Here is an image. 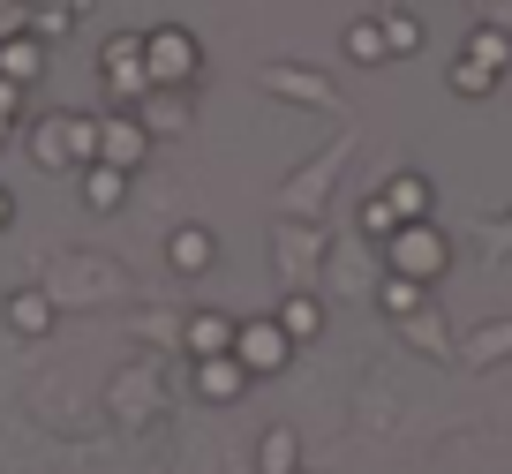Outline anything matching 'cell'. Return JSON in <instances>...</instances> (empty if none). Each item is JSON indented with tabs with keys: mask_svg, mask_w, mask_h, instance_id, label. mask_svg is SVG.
<instances>
[{
	"mask_svg": "<svg viewBox=\"0 0 512 474\" xmlns=\"http://www.w3.org/2000/svg\"><path fill=\"white\" fill-rule=\"evenodd\" d=\"M31 158L53 166V174H61V166H91L98 158V121L91 113H46V121L31 128Z\"/></svg>",
	"mask_w": 512,
	"mask_h": 474,
	"instance_id": "obj_1",
	"label": "cell"
},
{
	"mask_svg": "<svg viewBox=\"0 0 512 474\" xmlns=\"http://www.w3.org/2000/svg\"><path fill=\"white\" fill-rule=\"evenodd\" d=\"M384 256H392V279H415V286H430L437 271L452 264V241L437 234V219H415V226H392Z\"/></svg>",
	"mask_w": 512,
	"mask_h": 474,
	"instance_id": "obj_2",
	"label": "cell"
},
{
	"mask_svg": "<svg viewBox=\"0 0 512 474\" xmlns=\"http://www.w3.org/2000/svg\"><path fill=\"white\" fill-rule=\"evenodd\" d=\"M144 68H151V91H189L196 68H204V46L181 23H159V31H144Z\"/></svg>",
	"mask_w": 512,
	"mask_h": 474,
	"instance_id": "obj_3",
	"label": "cell"
},
{
	"mask_svg": "<svg viewBox=\"0 0 512 474\" xmlns=\"http://www.w3.org/2000/svg\"><path fill=\"white\" fill-rule=\"evenodd\" d=\"M98 83H106V98H113V106H144V98H151L144 31H128V38H106V46H98Z\"/></svg>",
	"mask_w": 512,
	"mask_h": 474,
	"instance_id": "obj_4",
	"label": "cell"
},
{
	"mask_svg": "<svg viewBox=\"0 0 512 474\" xmlns=\"http://www.w3.org/2000/svg\"><path fill=\"white\" fill-rule=\"evenodd\" d=\"M512 68V38L505 31H467V46H460V61H452V91L460 98H482V91H497V76Z\"/></svg>",
	"mask_w": 512,
	"mask_h": 474,
	"instance_id": "obj_5",
	"label": "cell"
},
{
	"mask_svg": "<svg viewBox=\"0 0 512 474\" xmlns=\"http://www.w3.org/2000/svg\"><path fill=\"white\" fill-rule=\"evenodd\" d=\"M234 354L241 369H249V377H279V369H287V354H294V339L279 332V324H264V316H256V324H234Z\"/></svg>",
	"mask_w": 512,
	"mask_h": 474,
	"instance_id": "obj_6",
	"label": "cell"
},
{
	"mask_svg": "<svg viewBox=\"0 0 512 474\" xmlns=\"http://www.w3.org/2000/svg\"><path fill=\"white\" fill-rule=\"evenodd\" d=\"M98 158L106 166H121V174H136L151 158V128L136 121V113H113V121H98Z\"/></svg>",
	"mask_w": 512,
	"mask_h": 474,
	"instance_id": "obj_7",
	"label": "cell"
},
{
	"mask_svg": "<svg viewBox=\"0 0 512 474\" xmlns=\"http://www.w3.org/2000/svg\"><path fill=\"white\" fill-rule=\"evenodd\" d=\"M384 204H392V219H400V226H415V219H430L437 189L422 174H392V181H384Z\"/></svg>",
	"mask_w": 512,
	"mask_h": 474,
	"instance_id": "obj_8",
	"label": "cell"
},
{
	"mask_svg": "<svg viewBox=\"0 0 512 474\" xmlns=\"http://www.w3.org/2000/svg\"><path fill=\"white\" fill-rule=\"evenodd\" d=\"M0 76L16 83V91H31V83L46 76V46H38V38H0Z\"/></svg>",
	"mask_w": 512,
	"mask_h": 474,
	"instance_id": "obj_9",
	"label": "cell"
},
{
	"mask_svg": "<svg viewBox=\"0 0 512 474\" xmlns=\"http://www.w3.org/2000/svg\"><path fill=\"white\" fill-rule=\"evenodd\" d=\"M121 196H128V174L106 166V158H91V166H83V204L91 211H121Z\"/></svg>",
	"mask_w": 512,
	"mask_h": 474,
	"instance_id": "obj_10",
	"label": "cell"
},
{
	"mask_svg": "<svg viewBox=\"0 0 512 474\" xmlns=\"http://www.w3.org/2000/svg\"><path fill=\"white\" fill-rule=\"evenodd\" d=\"M8 324H16L23 339L53 332V294H38V286H16V294H8Z\"/></svg>",
	"mask_w": 512,
	"mask_h": 474,
	"instance_id": "obj_11",
	"label": "cell"
},
{
	"mask_svg": "<svg viewBox=\"0 0 512 474\" xmlns=\"http://www.w3.org/2000/svg\"><path fill=\"white\" fill-rule=\"evenodd\" d=\"M241 384H249V369H241L234 354H204V362H196V392L204 399H234Z\"/></svg>",
	"mask_w": 512,
	"mask_h": 474,
	"instance_id": "obj_12",
	"label": "cell"
},
{
	"mask_svg": "<svg viewBox=\"0 0 512 474\" xmlns=\"http://www.w3.org/2000/svg\"><path fill=\"white\" fill-rule=\"evenodd\" d=\"M211 256H219V249H211L204 226H181V234L166 241V264H174V271H211Z\"/></svg>",
	"mask_w": 512,
	"mask_h": 474,
	"instance_id": "obj_13",
	"label": "cell"
},
{
	"mask_svg": "<svg viewBox=\"0 0 512 474\" xmlns=\"http://www.w3.org/2000/svg\"><path fill=\"white\" fill-rule=\"evenodd\" d=\"M226 347H234V324H226V316H189V354H196V362H204V354H226Z\"/></svg>",
	"mask_w": 512,
	"mask_h": 474,
	"instance_id": "obj_14",
	"label": "cell"
},
{
	"mask_svg": "<svg viewBox=\"0 0 512 474\" xmlns=\"http://www.w3.org/2000/svg\"><path fill=\"white\" fill-rule=\"evenodd\" d=\"M272 324H279V332H287V339H317V332H324V309H317V301H309V294H294L287 309L272 316Z\"/></svg>",
	"mask_w": 512,
	"mask_h": 474,
	"instance_id": "obj_15",
	"label": "cell"
},
{
	"mask_svg": "<svg viewBox=\"0 0 512 474\" xmlns=\"http://www.w3.org/2000/svg\"><path fill=\"white\" fill-rule=\"evenodd\" d=\"M264 83H272L279 98H309V106H332V91H324L317 76H294V68H264Z\"/></svg>",
	"mask_w": 512,
	"mask_h": 474,
	"instance_id": "obj_16",
	"label": "cell"
},
{
	"mask_svg": "<svg viewBox=\"0 0 512 474\" xmlns=\"http://www.w3.org/2000/svg\"><path fill=\"white\" fill-rule=\"evenodd\" d=\"M347 61H362V68H369V61H392V53H384V31H377L369 16L347 23Z\"/></svg>",
	"mask_w": 512,
	"mask_h": 474,
	"instance_id": "obj_17",
	"label": "cell"
},
{
	"mask_svg": "<svg viewBox=\"0 0 512 474\" xmlns=\"http://www.w3.org/2000/svg\"><path fill=\"white\" fill-rule=\"evenodd\" d=\"M377 31H384V53H415V46H422V23L407 16V8H392V16H384Z\"/></svg>",
	"mask_w": 512,
	"mask_h": 474,
	"instance_id": "obj_18",
	"label": "cell"
},
{
	"mask_svg": "<svg viewBox=\"0 0 512 474\" xmlns=\"http://www.w3.org/2000/svg\"><path fill=\"white\" fill-rule=\"evenodd\" d=\"M377 301H384V316H400V324H407V316L422 309V286H415V279H384Z\"/></svg>",
	"mask_w": 512,
	"mask_h": 474,
	"instance_id": "obj_19",
	"label": "cell"
},
{
	"mask_svg": "<svg viewBox=\"0 0 512 474\" xmlns=\"http://www.w3.org/2000/svg\"><path fill=\"white\" fill-rule=\"evenodd\" d=\"M392 226H400V219H392V204H384V196H362V234H384V241H392Z\"/></svg>",
	"mask_w": 512,
	"mask_h": 474,
	"instance_id": "obj_20",
	"label": "cell"
},
{
	"mask_svg": "<svg viewBox=\"0 0 512 474\" xmlns=\"http://www.w3.org/2000/svg\"><path fill=\"white\" fill-rule=\"evenodd\" d=\"M497 354H512V324H505V332H482V339H467V362H497Z\"/></svg>",
	"mask_w": 512,
	"mask_h": 474,
	"instance_id": "obj_21",
	"label": "cell"
},
{
	"mask_svg": "<svg viewBox=\"0 0 512 474\" xmlns=\"http://www.w3.org/2000/svg\"><path fill=\"white\" fill-rule=\"evenodd\" d=\"M264 474H294V437H272V444H264Z\"/></svg>",
	"mask_w": 512,
	"mask_h": 474,
	"instance_id": "obj_22",
	"label": "cell"
},
{
	"mask_svg": "<svg viewBox=\"0 0 512 474\" xmlns=\"http://www.w3.org/2000/svg\"><path fill=\"white\" fill-rule=\"evenodd\" d=\"M16 121H23V91L0 76V128H16Z\"/></svg>",
	"mask_w": 512,
	"mask_h": 474,
	"instance_id": "obj_23",
	"label": "cell"
},
{
	"mask_svg": "<svg viewBox=\"0 0 512 474\" xmlns=\"http://www.w3.org/2000/svg\"><path fill=\"white\" fill-rule=\"evenodd\" d=\"M407 339H415V347H437V316L415 309V316H407Z\"/></svg>",
	"mask_w": 512,
	"mask_h": 474,
	"instance_id": "obj_24",
	"label": "cell"
},
{
	"mask_svg": "<svg viewBox=\"0 0 512 474\" xmlns=\"http://www.w3.org/2000/svg\"><path fill=\"white\" fill-rule=\"evenodd\" d=\"M16 23H31V8H23V0H0V38H16Z\"/></svg>",
	"mask_w": 512,
	"mask_h": 474,
	"instance_id": "obj_25",
	"label": "cell"
},
{
	"mask_svg": "<svg viewBox=\"0 0 512 474\" xmlns=\"http://www.w3.org/2000/svg\"><path fill=\"white\" fill-rule=\"evenodd\" d=\"M8 219H16V196H8V189H0V226H8Z\"/></svg>",
	"mask_w": 512,
	"mask_h": 474,
	"instance_id": "obj_26",
	"label": "cell"
},
{
	"mask_svg": "<svg viewBox=\"0 0 512 474\" xmlns=\"http://www.w3.org/2000/svg\"><path fill=\"white\" fill-rule=\"evenodd\" d=\"M384 8H392V0H384Z\"/></svg>",
	"mask_w": 512,
	"mask_h": 474,
	"instance_id": "obj_27",
	"label": "cell"
}]
</instances>
